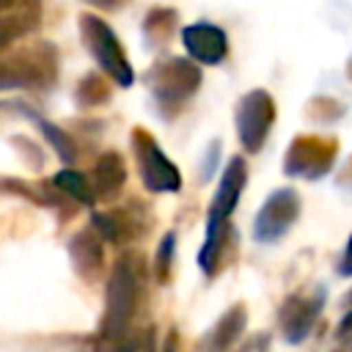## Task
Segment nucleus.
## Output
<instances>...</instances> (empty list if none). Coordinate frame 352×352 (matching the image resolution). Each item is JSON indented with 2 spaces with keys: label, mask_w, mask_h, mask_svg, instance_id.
I'll list each match as a JSON object with an SVG mask.
<instances>
[{
  "label": "nucleus",
  "mask_w": 352,
  "mask_h": 352,
  "mask_svg": "<svg viewBox=\"0 0 352 352\" xmlns=\"http://www.w3.org/2000/svg\"><path fill=\"white\" fill-rule=\"evenodd\" d=\"M94 190H96V198H113L121 192V187L126 184V162L118 151H107L96 160L94 165Z\"/></svg>",
  "instance_id": "nucleus-10"
},
{
  "label": "nucleus",
  "mask_w": 352,
  "mask_h": 352,
  "mask_svg": "<svg viewBox=\"0 0 352 352\" xmlns=\"http://www.w3.org/2000/svg\"><path fill=\"white\" fill-rule=\"evenodd\" d=\"M52 184H55L60 192H66L69 198H74L77 204L94 206V201H96L94 182H91L85 173L74 170V168H63V170H58V173H55V179H52Z\"/></svg>",
  "instance_id": "nucleus-12"
},
{
  "label": "nucleus",
  "mask_w": 352,
  "mask_h": 352,
  "mask_svg": "<svg viewBox=\"0 0 352 352\" xmlns=\"http://www.w3.org/2000/svg\"><path fill=\"white\" fill-rule=\"evenodd\" d=\"M336 162V140L324 135H300L292 140L283 170L294 179H319Z\"/></svg>",
  "instance_id": "nucleus-6"
},
{
  "label": "nucleus",
  "mask_w": 352,
  "mask_h": 352,
  "mask_svg": "<svg viewBox=\"0 0 352 352\" xmlns=\"http://www.w3.org/2000/svg\"><path fill=\"white\" fill-rule=\"evenodd\" d=\"M182 44L187 55L201 66H217L228 55V36L220 25H212L206 19L184 25L182 28Z\"/></svg>",
  "instance_id": "nucleus-8"
},
{
  "label": "nucleus",
  "mask_w": 352,
  "mask_h": 352,
  "mask_svg": "<svg viewBox=\"0 0 352 352\" xmlns=\"http://www.w3.org/2000/svg\"><path fill=\"white\" fill-rule=\"evenodd\" d=\"M80 36L85 50L91 52L94 63L121 88H129L135 82V72L132 63L116 36V30L96 14H80Z\"/></svg>",
  "instance_id": "nucleus-1"
},
{
  "label": "nucleus",
  "mask_w": 352,
  "mask_h": 352,
  "mask_svg": "<svg viewBox=\"0 0 352 352\" xmlns=\"http://www.w3.org/2000/svg\"><path fill=\"white\" fill-rule=\"evenodd\" d=\"M245 184H248V165H245L242 157H231L226 170H223V176H220V184L214 190L206 226H226L228 223L231 212L239 204V195H242Z\"/></svg>",
  "instance_id": "nucleus-9"
},
{
  "label": "nucleus",
  "mask_w": 352,
  "mask_h": 352,
  "mask_svg": "<svg viewBox=\"0 0 352 352\" xmlns=\"http://www.w3.org/2000/svg\"><path fill=\"white\" fill-rule=\"evenodd\" d=\"M55 80V52L52 47H41L36 52L14 55L0 60V91H33L47 88Z\"/></svg>",
  "instance_id": "nucleus-5"
},
{
  "label": "nucleus",
  "mask_w": 352,
  "mask_h": 352,
  "mask_svg": "<svg viewBox=\"0 0 352 352\" xmlns=\"http://www.w3.org/2000/svg\"><path fill=\"white\" fill-rule=\"evenodd\" d=\"M36 124H38V129H41V135L50 140V146L58 151V157L63 160V162H74L77 160V146H74V140L60 129V126H55V124H50L47 118H41V116H36V113H28Z\"/></svg>",
  "instance_id": "nucleus-15"
},
{
  "label": "nucleus",
  "mask_w": 352,
  "mask_h": 352,
  "mask_svg": "<svg viewBox=\"0 0 352 352\" xmlns=\"http://www.w3.org/2000/svg\"><path fill=\"white\" fill-rule=\"evenodd\" d=\"M234 124H236V138L242 143V148L248 154H256L272 124H275V102L264 88H253L248 91L239 102H236V113H234Z\"/></svg>",
  "instance_id": "nucleus-4"
},
{
  "label": "nucleus",
  "mask_w": 352,
  "mask_h": 352,
  "mask_svg": "<svg viewBox=\"0 0 352 352\" xmlns=\"http://www.w3.org/2000/svg\"><path fill=\"white\" fill-rule=\"evenodd\" d=\"M129 143H132V154H135V162H138L140 182L148 192H179L182 190L179 168L168 160V154L160 148V143L143 126L132 129Z\"/></svg>",
  "instance_id": "nucleus-3"
},
{
  "label": "nucleus",
  "mask_w": 352,
  "mask_h": 352,
  "mask_svg": "<svg viewBox=\"0 0 352 352\" xmlns=\"http://www.w3.org/2000/svg\"><path fill=\"white\" fill-rule=\"evenodd\" d=\"M300 217V195L292 187H280L270 192V198L261 204L256 220H253V236L256 242H278Z\"/></svg>",
  "instance_id": "nucleus-7"
},
{
  "label": "nucleus",
  "mask_w": 352,
  "mask_h": 352,
  "mask_svg": "<svg viewBox=\"0 0 352 352\" xmlns=\"http://www.w3.org/2000/svg\"><path fill=\"white\" fill-rule=\"evenodd\" d=\"M107 96H110L107 82H104L99 74H85V77L80 80V85H77V94H74V99H77V104H80L82 110L107 102Z\"/></svg>",
  "instance_id": "nucleus-16"
},
{
  "label": "nucleus",
  "mask_w": 352,
  "mask_h": 352,
  "mask_svg": "<svg viewBox=\"0 0 352 352\" xmlns=\"http://www.w3.org/2000/svg\"><path fill=\"white\" fill-rule=\"evenodd\" d=\"M85 3L94 6V8H99V11H118V8L126 6V0H85Z\"/></svg>",
  "instance_id": "nucleus-18"
},
{
  "label": "nucleus",
  "mask_w": 352,
  "mask_h": 352,
  "mask_svg": "<svg viewBox=\"0 0 352 352\" xmlns=\"http://www.w3.org/2000/svg\"><path fill=\"white\" fill-rule=\"evenodd\" d=\"M38 25V14H0V52Z\"/></svg>",
  "instance_id": "nucleus-13"
},
{
  "label": "nucleus",
  "mask_w": 352,
  "mask_h": 352,
  "mask_svg": "<svg viewBox=\"0 0 352 352\" xmlns=\"http://www.w3.org/2000/svg\"><path fill=\"white\" fill-rule=\"evenodd\" d=\"M322 308V294L314 297V300H302V297H294L286 308H283V330H286V338L294 344L300 338H305V333L311 330L314 324V316L319 314Z\"/></svg>",
  "instance_id": "nucleus-11"
},
{
  "label": "nucleus",
  "mask_w": 352,
  "mask_h": 352,
  "mask_svg": "<svg viewBox=\"0 0 352 352\" xmlns=\"http://www.w3.org/2000/svg\"><path fill=\"white\" fill-rule=\"evenodd\" d=\"M346 74H349V80H352V58H349V63H346Z\"/></svg>",
  "instance_id": "nucleus-20"
},
{
  "label": "nucleus",
  "mask_w": 352,
  "mask_h": 352,
  "mask_svg": "<svg viewBox=\"0 0 352 352\" xmlns=\"http://www.w3.org/2000/svg\"><path fill=\"white\" fill-rule=\"evenodd\" d=\"M146 85L160 110H179L201 88V69L192 58H165L146 72Z\"/></svg>",
  "instance_id": "nucleus-2"
},
{
  "label": "nucleus",
  "mask_w": 352,
  "mask_h": 352,
  "mask_svg": "<svg viewBox=\"0 0 352 352\" xmlns=\"http://www.w3.org/2000/svg\"><path fill=\"white\" fill-rule=\"evenodd\" d=\"M338 272H341V275H352V236H349V242H346V248H344V256H341V267H338Z\"/></svg>",
  "instance_id": "nucleus-19"
},
{
  "label": "nucleus",
  "mask_w": 352,
  "mask_h": 352,
  "mask_svg": "<svg viewBox=\"0 0 352 352\" xmlns=\"http://www.w3.org/2000/svg\"><path fill=\"white\" fill-rule=\"evenodd\" d=\"M336 184L341 187V190H346V192H352V157L341 165V170H338V179H336Z\"/></svg>",
  "instance_id": "nucleus-17"
},
{
  "label": "nucleus",
  "mask_w": 352,
  "mask_h": 352,
  "mask_svg": "<svg viewBox=\"0 0 352 352\" xmlns=\"http://www.w3.org/2000/svg\"><path fill=\"white\" fill-rule=\"evenodd\" d=\"M176 22V11L170 8H154L146 14V22H143V33H146V41L151 47H162V41L170 38L173 33V25Z\"/></svg>",
  "instance_id": "nucleus-14"
}]
</instances>
